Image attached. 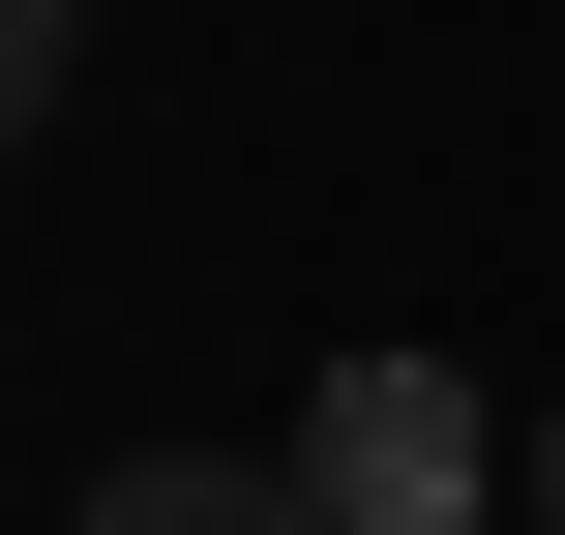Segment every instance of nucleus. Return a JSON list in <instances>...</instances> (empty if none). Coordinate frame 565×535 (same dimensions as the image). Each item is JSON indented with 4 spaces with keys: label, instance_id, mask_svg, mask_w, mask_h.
I'll return each mask as SVG.
<instances>
[{
    "label": "nucleus",
    "instance_id": "nucleus-1",
    "mask_svg": "<svg viewBox=\"0 0 565 535\" xmlns=\"http://www.w3.org/2000/svg\"><path fill=\"white\" fill-rule=\"evenodd\" d=\"M298 477H328V535H477V506H536V447H477L447 357H328V387H298Z\"/></svg>",
    "mask_w": 565,
    "mask_h": 535
},
{
    "label": "nucleus",
    "instance_id": "nucleus-2",
    "mask_svg": "<svg viewBox=\"0 0 565 535\" xmlns=\"http://www.w3.org/2000/svg\"><path fill=\"white\" fill-rule=\"evenodd\" d=\"M60 535H328V477H298V447H119Z\"/></svg>",
    "mask_w": 565,
    "mask_h": 535
},
{
    "label": "nucleus",
    "instance_id": "nucleus-3",
    "mask_svg": "<svg viewBox=\"0 0 565 535\" xmlns=\"http://www.w3.org/2000/svg\"><path fill=\"white\" fill-rule=\"evenodd\" d=\"M60 60H89V0H0V89H60Z\"/></svg>",
    "mask_w": 565,
    "mask_h": 535
},
{
    "label": "nucleus",
    "instance_id": "nucleus-4",
    "mask_svg": "<svg viewBox=\"0 0 565 535\" xmlns=\"http://www.w3.org/2000/svg\"><path fill=\"white\" fill-rule=\"evenodd\" d=\"M536 535H565V417H536Z\"/></svg>",
    "mask_w": 565,
    "mask_h": 535
}]
</instances>
